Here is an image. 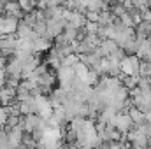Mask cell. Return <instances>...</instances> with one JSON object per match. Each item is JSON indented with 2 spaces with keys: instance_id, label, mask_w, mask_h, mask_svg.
I'll return each mask as SVG.
<instances>
[{
  "instance_id": "cell-1",
  "label": "cell",
  "mask_w": 151,
  "mask_h": 149,
  "mask_svg": "<svg viewBox=\"0 0 151 149\" xmlns=\"http://www.w3.org/2000/svg\"><path fill=\"white\" fill-rule=\"evenodd\" d=\"M7 117H9V112L5 107H0V125H5L7 123Z\"/></svg>"
}]
</instances>
